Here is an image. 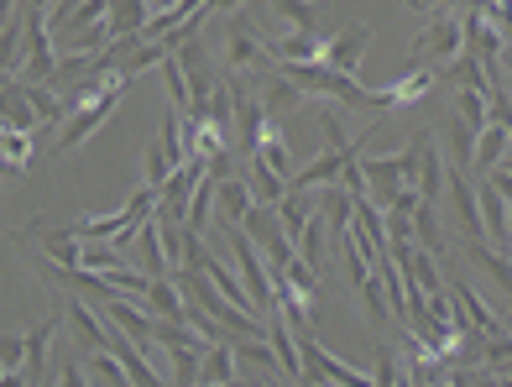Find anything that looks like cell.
I'll list each match as a JSON object with an SVG mask.
<instances>
[{
	"label": "cell",
	"mask_w": 512,
	"mask_h": 387,
	"mask_svg": "<svg viewBox=\"0 0 512 387\" xmlns=\"http://www.w3.org/2000/svg\"><path fill=\"white\" fill-rule=\"evenodd\" d=\"M27 382H32L27 372H6V377H0V387H27Z\"/></svg>",
	"instance_id": "obj_43"
},
{
	"label": "cell",
	"mask_w": 512,
	"mask_h": 387,
	"mask_svg": "<svg viewBox=\"0 0 512 387\" xmlns=\"http://www.w3.org/2000/svg\"><path fill=\"white\" fill-rule=\"evenodd\" d=\"M63 314L74 320L79 340L89 351H105V340H110V320H100V309L95 304H84V299H63Z\"/></svg>",
	"instance_id": "obj_11"
},
{
	"label": "cell",
	"mask_w": 512,
	"mask_h": 387,
	"mask_svg": "<svg viewBox=\"0 0 512 387\" xmlns=\"http://www.w3.org/2000/svg\"><path fill=\"white\" fill-rule=\"evenodd\" d=\"M32 387H48V382H32Z\"/></svg>",
	"instance_id": "obj_46"
},
{
	"label": "cell",
	"mask_w": 512,
	"mask_h": 387,
	"mask_svg": "<svg viewBox=\"0 0 512 387\" xmlns=\"http://www.w3.org/2000/svg\"><path fill=\"white\" fill-rule=\"evenodd\" d=\"M465 257H471V262L486 272V278H497V283H502V293L512 299V262H507L502 252H492L486 241H471V246H465Z\"/></svg>",
	"instance_id": "obj_23"
},
{
	"label": "cell",
	"mask_w": 512,
	"mask_h": 387,
	"mask_svg": "<svg viewBox=\"0 0 512 387\" xmlns=\"http://www.w3.org/2000/svg\"><path fill=\"white\" fill-rule=\"evenodd\" d=\"M413 236H418V252H445V236H439V215H434V204H418L413 210Z\"/></svg>",
	"instance_id": "obj_27"
},
{
	"label": "cell",
	"mask_w": 512,
	"mask_h": 387,
	"mask_svg": "<svg viewBox=\"0 0 512 387\" xmlns=\"http://www.w3.org/2000/svg\"><path fill=\"white\" fill-rule=\"evenodd\" d=\"M225 68L241 74V68H267V37H256L251 16H236L225 27Z\"/></svg>",
	"instance_id": "obj_7"
},
{
	"label": "cell",
	"mask_w": 512,
	"mask_h": 387,
	"mask_svg": "<svg viewBox=\"0 0 512 387\" xmlns=\"http://www.w3.org/2000/svg\"><path fill=\"white\" fill-rule=\"evenodd\" d=\"M37 121H42V116H37V105L27 100V84L6 79V131H27V136H32Z\"/></svg>",
	"instance_id": "obj_20"
},
{
	"label": "cell",
	"mask_w": 512,
	"mask_h": 387,
	"mask_svg": "<svg viewBox=\"0 0 512 387\" xmlns=\"http://www.w3.org/2000/svg\"><path fill=\"white\" fill-rule=\"evenodd\" d=\"M356 293L366 299V309H371V320H377V325H387V320H392V304H387V288H382V278H377V272H371V278H366Z\"/></svg>",
	"instance_id": "obj_33"
},
{
	"label": "cell",
	"mask_w": 512,
	"mask_h": 387,
	"mask_svg": "<svg viewBox=\"0 0 512 387\" xmlns=\"http://www.w3.org/2000/svg\"><path fill=\"white\" fill-rule=\"evenodd\" d=\"M152 21L147 0H110V37H136Z\"/></svg>",
	"instance_id": "obj_21"
},
{
	"label": "cell",
	"mask_w": 512,
	"mask_h": 387,
	"mask_svg": "<svg viewBox=\"0 0 512 387\" xmlns=\"http://www.w3.org/2000/svg\"><path fill=\"white\" fill-rule=\"evenodd\" d=\"M27 163H32V136L27 131H6V173L16 178Z\"/></svg>",
	"instance_id": "obj_37"
},
{
	"label": "cell",
	"mask_w": 512,
	"mask_h": 387,
	"mask_svg": "<svg viewBox=\"0 0 512 387\" xmlns=\"http://www.w3.org/2000/svg\"><path fill=\"white\" fill-rule=\"evenodd\" d=\"M304 100H309L304 89H298V84L283 74V68H272L267 84H262V105H267V116H272V121H277V116H293V110L304 105Z\"/></svg>",
	"instance_id": "obj_12"
},
{
	"label": "cell",
	"mask_w": 512,
	"mask_h": 387,
	"mask_svg": "<svg viewBox=\"0 0 512 387\" xmlns=\"http://www.w3.org/2000/svg\"><path fill=\"white\" fill-rule=\"evenodd\" d=\"M126 89H131V79H121V84H115L110 95H100L95 105H84V110H74V116H68V126L58 131V152H74V147H84L89 136H95V131H100V126L110 121V110H115V105L126 100Z\"/></svg>",
	"instance_id": "obj_4"
},
{
	"label": "cell",
	"mask_w": 512,
	"mask_h": 387,
	"mask_svg": "<svg viewBox=\"0 0 512 387\" xmlns=\"http://www.w3.org/2000/svg\"><path fill=\"white\" fill-rule=\"evenodd\" d=\"M366 42H371V27L366 21H351L345 32H330V42H324V68H335V74H356L361 68V53H366Z\"/></svg>",
	"instance_id": "obj_9"
},
{
	"label": "cell",
	"mask_w": 512,
	"mask_h": 387,
	"mask_svg": "<svg viewBox=\"0 0 512 387\" xmlns=\"http://www.w3.org/2000/svg\"><path fill=\"white\" fill-rule=\"evenodd\" d=\"M418 11H445V6H455V0H413Z\"/></svg>",
	"instance_id": "obj_44"
},
{
	"label": "cell",
	"mask_w": 512,
	"mask_h": 387,
	"mask_svg": "<svg viewBox=\"0 0 512 387\" xmlns=\"http://www.w3.org/2000/svg\"><path fill=\"white\" fill-rule=\"evenodd\" d=\"M58 387H89V377H84L79 361H63V367H58Z\"/></svg>",
	"instance_id": "obj_40"
},
{
	"label": "cell",
	"mask_w": 512,
	"mask_h": 387,
	"mask_svg": "<svg viewBox=\"0 0 512 387\" xmlns=\"http://www.w3.org/2000/svg\"><path fill=\"white\" fill-rule=\"evenodd\" d=\"M58 53H53V21L48 16H27V48H21L16 79L27 84H58Z\"/></svg>",
	"instance_id": "obj_2"
},
{
	"label": "cell",
	"mask_w": 512,
	"mask_h": 387,
	"mask_svg": "<svg viewBox=\"0 0 512 387\" xmlns=\"http://www.w3.org/2000/svg\"><path fill=\"white\" fill-rule=\"evenodd\" d=\"M246 184H251V199H256V204H267V210H277V204H283V199L293 194V184H288V178H283V173H272L267 163H256V157H251V173H246Z\"/></svg>",
	"instance_id": "obj_17"
},
{
	"label": "cell",
	"mask_w": 512,
	"mask_h": 387,
	"mask_svg": "<svg viewBox=\"0 0 512 387\" xmlns=\"http://www.w3.org/2000/svg\"><path fill=\"white\" fill-rule=\"evenodd\" d=\"M178 63H183V79H189V116L209 121V105H215V89L225 79H215V68H209L204 48L189 37V42H178Z\"/></svg>",
	"instance_id": "obj_3"
},
{
	"label": "cell",
	"mask_w": 512,
	"mask_h": 387,
	"mask_svg": "<svg viewBox=\"0 0 512 387\" xmlns=\"http://www.w3.org/2000/svg\"><path fill=\"white\" fill-rule=\"evenodd\" d=\"M486 367L512 372V335H492V340H486Z\"/></svg>",
	"instance_id": "obj_39"
},
{
	"label": "cell",
	"mask_w": 512,
	"mask_h": 387,
	"mask_svg": "<svg viewBox=\"0 0 512 387\" xmlns=\"http://www.w3.org/2000/svg\"><path fill=\"white\" fill-rule=\"evenodd\" d=\"M502 68H507V89H512V42L502 48Z\"/></svg>",
	"instance_id": "obj_45"
},
{
	"label": "cell",
	"mask_w": 512,
	"mask_h": 387,
	"mask_svg": "<svg viewBox=\"0 0 512 387\" xmlns=\"http://www.w3.org/2000/svg\"><path fill=\"white\" fill-rule=\"evenodd\" d=\"M147 309L157 314V320H178V325H189V293L178 288V278H152Z\"/></svg>",
	"instance_id": "obj_10"
},
{
	"label": "cell",
	"mask_w": 512,
	"mask_h": 387,
	"mask_svg": "<svg viewBox=\"0 0 512 387\" xmlns=\"http://www.w3.org/2000/svg\"><path fill=\"white\" fill-rule=\"evenodd\" d=\"M53 325H58V320H42V325H32V330H27V367H21L27 377H37V372H42V361H48V340H53Z\"/></svg>",
	"instance_id": "obj_30"
},
{
	"label": "cell",
	"mask_w": 512,
	"mask_h": 387,
	"mask_svg": "<svg viewBox=\"0 0 512 387\" xmlns=\"http://www.w3.org/2000/svg\"><path fill=\"white\" fill-rule=\"evenodd\" d=\"M225 382H236V351H230V340L204 351V387H225Z\"/></svg>",
	"instance_id": "obj_25"
},
{
	"label": "cell",
	"mask_w": 512,
	"mask_h": 387,
	"mask_svg": "<svg viewBox=\"0 0 512 387\" xmlns=\"http://www.w3.org/2000/svg\"><path fill=\"white\" fill-rule=\"evenodd\" d=\"M0 367H6V372H21V367H27V335L6 330V340H0Z\"/></svg>",
	"instance_id": "obj_38"
},
{
	"label": "cell",
	"mask_w": 512,
	"mask_h": 387,
	"mask_svg": "<svg viewBox=\"0 0 512 387\" xmlns=\"http://www.w3.org/2000/svg\"><path fill=\"white\" fill-rule=\"evenodd\" d=\"M371 382H377V387H408V372L398 367V351H392V346L377 351V372H371Z\"/></svg>",
	"instance_id": "obj_34"
},
{
	"label": "cell",
	"mask_w": 512,
	"mask_h": 387,
	"mask_svg": "<svg viewBox=\"0 0 512 387\" xmlns=\"http://www.w3.org/2000/svg\"><path fill=\"white\" fill-rule=\"evenodd\" d=\"M345 178V152H324V157H314V163H304L288 184L293 189H335Z\"/></svg>",
	"instance_id": "obj_13"
},
{
	"label": "cell",
	"mask_w": 512,
	"mask_h": 387,
	"mask_svg": "<svg viewBox=\"0 0 512 387\" xmlns=\"http://www.w3.org/2000/svg\"><path fill=\"white\" fill-rule=\"evenodd\" d=\"M251 210H256L251 184H246V178H225L220 194H215V215H220V225H241Z\"/></svg>",
	"instance_id": "obj_16"
},
{
	"label": "cell",
	"mask_w": 512,
	"mask_h": 387,
	"mask_svg": "<svg viewBox=\"0 0 512 387\" xmlns=\"http://www.w3.org/2000/svg\"><path fill=\"white\" fill-rule=\"evenodd\" d=\"M215 194H220V184H215V178L204 173V184L194 189V204H189V225H194V231H204L209 210H215Z\"/></svg>",
	"instance_id": "obj_36"
},
{
	"label": "cell",
	"mask_w": 512,
	"mask_h": 387,
	"mask_svg": "<svg viewBox=\"0 0 512 387\" xmlns=\"http://www.w3.org/2000/svg\"><path fill=\"white\" fill-rule=\"evenodd\" d=\"M100 309H105V320H110L115 330H121V335H131L142 351H152V346H157V314H152L147 304H136V299H126V293H115V299H110V304H100Z\"/></svg>",
	"instance_id": "obj_6"
},
{
	"label": "cell",
	"mask_w": 512,
	"mask_h": 387,
	"mask_svg": "<svg viewBox=\"0 0 512 387\" xmlns=\"http://www.w3.org/2000/svg\"><path fill=\"white\" fill-rule=\"evenodd\" d=\"M445 147H450V157H455V168H471V163H476V131L465 126L460 116L445 121Z\"/></svg>",
	"instance_id": "obj_26"
},
{
	"label": "cell",
	"mask_w": 512,
	"mask_h": 387,
	"mask_svg": "<svg viewBox=\"0 0 512 387\" xmlns=\"http://www.w3.org/2000/svg\"><path fill=\"white\" fill-rule=\"evenodd\" d=\"M439 79H455L460 89H486V95H492V74H486V63H481V53H471L465 48L450 68H434Z\"/></svg>",
	"instance_id": "obj_18"
},
{
	"label": "cell",
	"mask_w": 512,
	"mask_h": 387,
	"mask_svg": "<svg viewBox=\"0 0 512 387\" xmlns=\"http://www.w3.org/2000/svg\"><path fill=\"white\" fill-rule=\"evenodd\" d=\"M455 116L471 126L476 136L492 126V95H486V89H460V100H455Z\"/></svg>",
	"instance_id": "obj_22"
},
{
	"label": "cell",
	"mask_w": 512,
	"mask_h": 387,
	"mask_svg": "<svg viewBox=\"0 0 512 387\" xmlns=\"http://www.w3.org/2000/svg\"><path fill=\"white\" fill-rule=\"evenodd\" d=\"M507 147H512V131L507 126H486L481 136H476V173H497L502 168V157H507Z\"/></svg>",
	"instance_id": "obj_19"
},
{
	"label": "cell",
	"mask_w": 512,
	"mask_h": 387,
	"mask_svg": "<svg viewBox=\"0 0 512 387\" xmlns=\"http://www.w3.org/2000/svg\"><path fill=\"white\" fill-rule=\"evenodd\" d=\"M256 163H267L272 173H283V178H288L293 157H288V142L277 136V126H267V136H262V152H256Z\"/></svg>",
	"instance_id": "obj_32"
},
{
	"label": "cell",
	"mask_w": 512,
	"mask_h": 387,
	"mask_svg": "<svg viewBox=\"0 0 512 387\" xmlns=\"http://www.w3.org/2000/svg\"><path fill=\"white\" fill-rule=\"evenodd\" d=\"M439 194H450V168L439 157L434 136H424V168H418V199L424 204H439Z\"/></svg>",
	"instance_id": "obj_14"
},
{
	"label": "cell",
	"mask_w": 512,
	"mask_h": 387,
	"mask_svg": "<svg viewBox=\"0 0 512 387\" xmlns=\"http://www.w3.org/2000/svg\"><path fill=\"white\" fill-rule=\"evenodd\" d=\"M105 278H110V288H115V293H126V299H136V304H147V293H152V278H147V272L115 267V272H105Z\"/></svg>",
	"instance_id": "obj_31"
},
{
	"label": "cell",
	"mask_w": 512,
	"mask_h": 387,
	"mask_svg": "<svg viewBox=\"0 0 512 387\" xmlns=\"http://www.w3.org/2000/svg\"><path fill=\"white\" fill-rule=\"evenodd\" d=\"M246 6V0H209V6H204V21L209 16H225V11H241Z\"/></svg>",
	"instance_id": "obj_42"
},
{
	"label": "cell",
	"mask_w": 512,
	"mask_h": 387,
	"mask_svg": "<svg viewBox=\"0 0 512 387\" xmlns=\"http://www.w3.org/2000/svg\"><path fill=\"white\" fill-rule=\"evenodd\" d=\"M267 6H272L277 16H283L288 27H304V32H314V27H319V6H314V0H267Z\"/></svg>",
	"instance_id": "obj_28"
},
{
	"label": "cell",
	"mask_w": 512,
	"mask_h": 387,
	"mask_svg": "<svg viewBox=\"0 0 512 387\" xmlns=\"http://www.w3.org/2000/svg\"><path fill=\"white\" fill-rule=\"evenodd\" d=\"M168 361H173V382H178V387H199V382H204V351H199V346L173 351Z\"/></svg>",
	"instance_id": "obj_29"
},
{
	"label": "cell",
	"mask_w": 512,
	"mask_h": 387,
	"mask_svg": "<svg viewBox=\"0 0 512 387\" xmlns=\"http://www.w3.org/2000/svg\"><path fill=\"white\" fill-rule=\"evenodd\" d=\"M486 184H492V189H497V194H502V199L512 204V173H507V168H497L492 178H486Z\"/></svg>",
	"instance_id": "obj_41"
},
{
	"label": "cell",
	"mask_w": 512,
	"mask_h": 387,
	"mask_svg": "<svg viewBox=\"0 0 512 387\" xmlns=\"http://www.w3.org/2000/svg\"><path fill=\"white\" fill-rule=\"evenodd\" d=\"M465 53V27H460V16H434L424 32H418L413 42V58L408 63H424V58H439V63H455Z\"/></svg>",
	"instance_id": "obj_5"
},
{
	"label": "cell",
	"mask_w": 512,
	"mask_h": 387,
	"mask_svg": "<svg viewBox=\"0 0 512 387\" xmlns=\"http://www.w3.org/2000/svg\"><path fill=\"white\" fill-rule=\"evenodd\" d=\"M314 210H319V199H314L309 189H293L283 204H277V220H283V231H288V241H293V246L304 241V231H309Z\"/></svg>",
	"instance_id": "obj_15"
},
{
	"label": "cell",
	"mask_w": 512,
	"mask_h": 387,
	"mask_svg": "<svg viewBox=\"0 0 512 387\" xmlns=\"http://www.w3.org/2000/svg\"><path fill=\"white\" fill-rule=\"evenodd\" d=\"M324 42H330V32L293 27L283 37H267V63H319L324 58Z\"/></svg>",
	"instance_id": "obj_8"
},
{
	"label": "cell",
	"mask_w": 512,
	"mask_h": 387,
	"mask_svg": "<svg viewBox=\"0 0 512 387\" xmlns=\"http://www.w3.org/2000/svg\"><path fill=\"white\" fill-rule=\"evenodd\" d=\"M230 252H236V272H241V283L251 288V299H256V314L262 320H277V293H272V267L262 262V252H256V241L236 225V236H230Z\"/></svg>",
	"instance_id": "obj_1"
},
{
	"label": "cell",
	"mask_w": 512,
	"mask_h": 387,
	"mask_svg": "<svg viewBox=\"0 0 512 387\" xmlns=\"http://www.w3.org/2000/svg\"><path fill=\"white\" fill-rule=\"evenodd\" d=\"M79 267L115 272V267H121V246H110V241H84V262H79Z\"/></svg>",
	"instance_id": "obj_35"
},
{
	"label": "cell",
	"mask_w": 512,
	"mask_h": 387,
	"mask_svg": "<svg viewBox=\"0 0 512 387\" xmlns=\"http://www.w3.org/2000/svg\"><path fill=\"white\" fill-rule=\"evenodd\" d=\"M37 246L48 252V262H58V267H79L84 262V241L74 236V231H48V236H37Z\"/></svg>",
	"instance_id": "obj_24"
}]
</instances>
